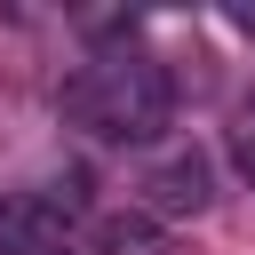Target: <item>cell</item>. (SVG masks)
Listing matches in <instances>:
<instances>
[{"instance_id":"2","label":"cell","mask_w":255,"mask_h":255,"mask_svg":"<svg viewBox=\"0 0 255 255\" xmlns=\"http://www.w3.org/2000/svg\"><path fill=\"white\" fill-rule=\"evenodd\" d=\"M72 215L56 191H8L0 199V255H64L72 239Z\"/></svg>"},{"instance_id":"1","label":"cell","mask_w":255,"mask_h":255,"mask_svg":"<svg viewBox=\"0 0 255 255\" xmlns=\"http://www.w3.org/2000/svg\"><path fill=\"white\" fill-rule=\"evenodd\" d=\"M167 104H175V88H167V64L151 56V48H96L80 72H72V88H64V112L88 128V135H104V143H143V135H159L167 128Z\"/></svg>"},{"instance_id":"4","label":"cell","mask_w":255,"mask_h":255,"mask_svg":"<svg viewBox=\"0 0 255 255\" xmlns=\"http://www.w3.org/2000/svg\"><path fill=\"white\" fill-rule=\"evenodd\" d=\"M104 255H151V223H104Z\"/></svg>"},{"instance_id":"3","label":"cell","mask_w":255,"mask_h":255,"mask_svg":"<svg viewBox=\"0 0 255 255\" xmlns=\"http://www.w3.org/2000/svg\"><path fill=\"white\" fill-rule=\"evenodd\" d=\"M207 199H215V175H207L199 151H167V159H151V175H143V207H151V215H199Z\"/></svg>"},{"instance_id":"5","label":"cell","mask_w":255,"mask_h":255,"mask_svg":"<svg viewBox=\"0 0 255 255\" xmlns=\"http://www.w3.org/2000/svg\"><path fill=\"white\" fill-rule=\"evenodd\" d=\"M231 159H239V175L255 183V96L239 104V120H231Z\"/></svg>"}]
</instances>
